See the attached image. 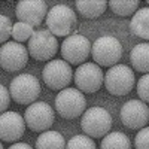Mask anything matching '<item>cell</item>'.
Returning <instances> with one entry per match:
<instances>
[{
  "label": "cell",
  "instance_id": "6da1fadb",
  "mask_svg": "<svg viewBox=\"0 0 149 149\" xmlns=\"http://www.w3.org/2000/svg\"><path fill=\"white\" fill-rule=\"evenodd\" d=\"M46 27L48 31L55 37H67L73 33L76 27V14L70 6L66 5H55L48 10L46 14Z\"/></svg>",
  "mask_w": 149,
  "mask_h": 149
},
{
  "label": "cell",
  "instance_id": "7a4b0ae2",
  "mask_svg": "<svg viewBox=\"0 0 149 149\" xmlns=\"http://www.w3.org/2000/svg\"><path fill=\"white\" fill-rule=\"evenodd\" d=\"M103 84L112 95H127L136 84V76L130 66L115 64L107 69Z\"/></svg>",
  "mask_w": 149,
  "mask_h": 149
},
{
  "label": "cell",
  "instance_id": "3957f363",
  "mask_svg": "<svg viewBox=\"0 0 149 149\" xmlns=\"http://www.w3.org/2000/svg\"><path fill=\"white\" fill-rule=\"evenodd\" d=\"M10 98L18 104H31L40 94V82L30 73H21L10 81L9 85Z\"/></svg>",
  "mask_w": 149,
  "mask_h": 149
},
{
  "label": "cell",
  "instance_id": "277c9868",
  "mask_svg": "<svg viewBox=\"0 0 149 149\" xmlns=\"http://www.w3.org/2000/svg\"><path fill=\"white\" fill-rule=\"evenodd\" d=\"M81 128L88 137H104L112 128V116L103 107H90L84 112L81 119Z\"/></svg>",
  "mask_w": 149,
  "mask_h": 149
},
{
  "label": "cell",
  "instance_id": "5b68a950",
  "mask_svg": "<svg viewBox=\"0 0 149 149\" xmlns=\"http://www.w3.org/2000/svg\"><path fill=\"white\" fill-rule=\"evenodd\" d=\"M91 55L97 66L112 67L122 57V45L113 36H102L91 45Z\"/></svg>",
  "mask_w": 149,
  "mask_h": 149
},
{
  "label": "cell",
  "instance_id": "8992f818",
  "mask_svg": "<svg viewBox=\"0 0 149 149\" xmlns=\"http://www.w3.org/2000/svg\"><path fill=\"white\" fill-rule=\"evenodd\" d=\"M86 107V100L79 90L64 88L55 97V110L64 119H74L81 116Z\"/></svg>",
  "mask_w": 149,
  "mask_h": 149
},
{
  "label": "cell",
  "instance_id": "52a82bcc",
  "mask_svg": "<svg viewBox=\"0 0 149 149\" xmlns=\"http://www.w3.org/2000/svg\"><path fill=\"white\" fill-rule=\"evenodd\" d=\"M29 55H31L37 61L52 60L58 51L57 37L48 30H36L29 39Z\"/></svg>",
  "mask_w": 149,
  "mask_h": 149
},
{
  "label": "cell",
  "instance_id": "ba28073f",
  "mask_svg": "<svg viewBox=\"0 0 149 149\" xmlns=\"http://www.w3.org/2000/svg\"><path fill=\"white\" fill-rule=\"evenodd\" d=\"M43 82L48 85V88L61 91L67 88V85L73 79L72 66L66 63L64 60H51L42 70Z\"/></svg>",
  "mask_w": 149,
  "mask_h": 149
},
{
  "label": "cell",
  "instance_id": "9c48e42d",
  "mask_svg": "<svg viewBox=\"0 0 149 149\" xmlns=\"http://www.w3.org/2000/svg\"><path fill=\"white\" fill-rule=\"evenodd\" d=\"M103 78L104 73L102 67L95 63H84L73 73V81L82 94H93L98 91L103 85Z\"/></svg>",
  "mask_w": 149,
  "mask_h": 149
},
{
  "label": "cell",
  "instance_id": "30bf717a",
  "mask_svg": "<svg viewBox=\"0 0 149 149\" xmlns=\"http://www.w3.org/2000/svg\"><path fill=\"white\" fill-rule=\"evenodd\" d=\"M91 55V42L84 34H70L61 45V57L69 64H84Z\"/></svg>",
  "mask_w": 149,
  "mask_h": 149
},
{
  "label": "cell",
  "instance_id": "8fae6325",
  "mask_svg": "<svg viewBox=\"0 0 149 149\" xmlns=\"http://www.w3.org/2000/svg\"><path fill=\"white\" fill-rule=\"evenodd\" d=\"M54 119H55L54 109L45 102H34L24 112L26 125L31 131H37V133L46 131L54 124Z\"/></svg>",
  "mask_w": 149,
  "mask_h": 149
},
{
  "label": "cell",
  "instance_id": "7c38bea8",
  "mask_svg": "<svg viewBox=\"0 0 149 149\" xmlns=\"http://www.w3.org/2000/svg\"><path fill=\"white\" fill-rule=\"evenodd\" d=\"M29 61V51L22 43L6 42L0 48V67L6 72H18Z\"/></svg>",
  "mask_w": 149,
  "mask_h": 149
},
{
  "label": "cell",
  "instance_id": "4fadbf2b",
  "mask_svg": "<svg viewBox=\"0 0 149 149\" xmlns=\"http://www.w3.org/2000/svg\"><path fill=\"white\" fill-rule=\"evenodd\" d=\"M121 121L130 130H140L149 121L148 104L142 100H130L121 107Z\"/></svg>",
  "mask_w": 149,
  "mask_h": 149
},
{
  "label": "cell",
  "instance_id": "5bb4252c",
  "mask_svg": "<svg viewBox=\"0 0 149 149\" xmlns=\"http://www.w3.org/2000/svg\"><path fill=\"white\" fill-rule=\"evenodd\" d=\"M15 14L19 22L29 24L34 29L40 26L43 18H46L48 8L43 0H21L17 3Z\"/></svg>",
  "mask_w": 149,
  "mask_h": 149
},
{
  "label": "cell",
  "instance_id": "9a60e30c",
  "mask_svg": "<svg viewBox=\"0 0 149 149\" xmlns=\"http://www.w3.org/2000/svg\"><path fill=\"white\" fill-rule=\"evenodd\" d=\"M26 131V121L17 112L0 113V140L2 142H18Z\"/></svg>",
  "mask_w": 149,
  "mask_h": 149
},
{
  "label": "cell",
  "instance_id": "2e32d148",
  "mask_svg": "<svg viewBox=\"0 0 149 149\" xmlns=\"http://www.w3.org/2000/svg\"><path fill=\"white\" fill-rule=\"evenodd\" d=\"M130 30L133 34H136L140 39H145V40L149 39V9L148 8L137 9L133 14Z\"/></svg>",
  "mask_w": 149,
  "mask_h": 149
},
{
  "label": "cell",
  "instance_id": "e0dca14e",
  "mask_svg": "<svg viewBox=\"0 0 149 149\" xmlns=\"http://www.w3.org/2000/svg\"><path fill=\"white\" fill-rule=\"evenodd\" d=\"M130 61L136 72L148 73V70H149V45L148 43L136 45L130 52Z\"/></svg>",
  "mask_w": 149,
  "mask_h": 149
},
{
  "label": "cell",
  "instance_id": "ac0fdd59",
  "mask_svg": "<svg viewBox=\"0 0 149 149\" xmlns=\"http://www.w3.org/2000/svg\"><path fill=\"white\" fill-rule=\"evenodd\" d=\"M74 5L82 17L90 19L98 18L102 14H104L107 8V2H104V0H78Z\"/></svg>",
  "mask_w": 149,
  "mask_h": 149
},
{
  "label": "cell",
  "instance_id": "d6986e66",
  "mask_svg": "<svg viewBox=\"0 0 149 149\" xmlns=\"http://www.w3.org/2000/svg\"><path fill=\"white\" fill-rule=\"evenodd\" d=\"M36 149H66V140L61 133L46 130L37 137Z\"/></svg>",
  "mask_w": 149,
  "mask_h": 149
},
{
  "label": "cell",
  "instance_id": "ffe728a7",
  "mask_svg": "<svg viewBox=\"0 0 149 149\" xmlns=\"http://www.w3.org/2000/svg\"><path fill=\"white\" fill-rule=\"evenodd\" d=\"M100 149H131V142L127 134L121 131L107 133L102 139Z\"/></svg>",
  "mask_w": 149,
  "mask_h": 149
},
{
  "label": "cell",
  "instance_id": "44dd1931",
  "mask_svg": "<svg viewBox=\"0 0 149 149\" xmlns=\"http://www.w3.org/2000/svg\"><path fill=\"white\" fill-rule=\"evenodd\" d=\"M109 8L119 17H131L139 9L137 0H110Z\"/></svg>",
  "mask_w": 149,
  "mask_h": 149
},
{
  "label": "cell",
  "instance_id": "7402d4cb",
  "mask_svg": "<svg viewBox=\"0 0 149 149\" xmlns=\"http://www.w3.org/2000/svg\"><path fill=\"white\" fill-rule=\"evenodd\" d=\"M66 149H97L95 142L85 134H78L66 143Z\"/></svg>",
  "mask_w": 149,
  "mask_h": 149
},
{
  "label": "cell",
  "instance_id": "603a6c76",
  "mask_svg": "<svg viewBox=\"0 0 149 149\" xmlns=\"http://www.w3.org/2000/svg\"><path fill=\"white\" fill-rule=\"evenodd\" d=\"M34 33L33 27L29 26V24L24 22H17L12 26V37L15 39V42H29V39L31 37V34Z\"/></svg>",
  "mask_w": 149,
  "mask_h": 149
},
{
  "label": "cell",
  "instance_id": "cb8c5ba5",
  "mask_svg": "<svg viewBox=\"0 0 149 149\" xmlns=\"http://www.w3.org/2000/svg\"><path fill=\"white\" fill-rule=\"evenodd\" d=\"M12 36V21L6 15H0V43H6Z\"/></svg>",
  "mask_w": 149,
  "mask_h": 149
},
{
  "label": "cell",
  "instance_id": "d4e9b609",
  "mask_svg": "<svg viewBox=\"0 0 149 149\" xmlns=\"http://www.w3.org/2000/svg\"><path fill=\"white\" fill-rule=\"evenodd\" d=\"M134 146L136 149H149V128L143 127L137 133L134 139Z\"/></svg>",
  "mask_w": 149,
  "mask_h": 149
},
{
  "label": "cell",
  "instance_id": "484cf974",
  "mask_svg": "<svg viewBox=\"0 0 149 149\" xmlns=\"http://www.w3.org/2000/svg\"><path fill=\"white\" fill-rule=\"evenodd\" d=\"M148 88H149V74L145 73L143 76L139 79V82H137V94H139V97L142 98L143 103H146V102L149 100Z\"/></svg>",
  "mask_w": 149,
  "mask_h": 149
},
{
  "label": "cell",
  "instance_id": "4316f807",
  "mask_svg": "<svg viewBox=\"0 0 149 149\" xmlns=\"http://www.w3.org/2000/svg\"><path fill=\"white\" fill-rule=\"evenodd\" d=\"M10 104V94H9V90L6 88L5 85L0 84V113H3V112L9 107Z\"/></svg>",
  "mask_w": 149,
  "mask_h": 149
},
{
  "label": "cell",
  "instance_id": "83f0119b",
  "mask_svg": "<svg viewBox=\"0 0 149 149\" xmlns=\"http://www.w3.org/2000/svg\"><path fill=\"white\" fill-rule=\"evenodd\" d=\"M9 149H33L30 145H27V143H22V142H17V143H14Z\"/></svg>",
  "mask_w": 149,
  "mask_h": 149
},
{
  "label": "cell",
  "instance_id": "f1b7e54d",
  "mask_svg": "<svg viewBox=\"0 0 149 149\" xmlns=\"http://www.w3.org/2000/svg\"><path fill=\"white\" fill-rule=\"evenodd\" d=\"M0 149H5V148H3V145H2V142H0Z\"/></svg>",
  "mask_w": 149,
  "mask_h": 149
}]
</instances>
